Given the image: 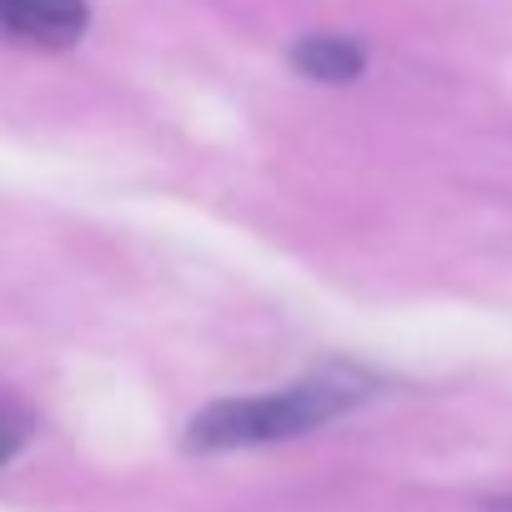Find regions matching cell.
Listing matches in <instances>:
<instances>
[{
    "mask_svg": "<svg viewBox=\"0 0 512 512\" xmlns=\"http://www.w3.org/2000/svg\"><path fill=\"white\" fill-rule=\"evenodd\" d=\"M357 402H367V377L332 367V372H317V377H307L287 392L226 397V402L201 407L186 427V447L191 452H236V447L287 442V437H302L312 427L337 422Z\"/></svg>",
    "mask_w": 512,
    "mask_h": 512,
    "instance_id": "obj_1",
    "label": "cell"
},
{
    "mask_svg": "<svg viewBox=\"0 0 512 512\" xmlns=\"http://www.w3.org/2000/svg\"><path fill=\"white\" fill-rule=\"evenodd\" d=\"M91 26L86 0H0V31L21 46L61 51L76 46Z\"/></svg>",
    "mask_w": 512,
    "mask_h": 512,
    "instance_id": "obj_2",
    "label": "cell"
},
{
    "mask_svg": "<svg viewBox=\"0 0 512 512\" xmlns=\"http://www.w3.org/2000/svg\"><path fill=\"white\" fill-rule=\"evenodd\" d=\"M292 66L307 76V81H327V86H347L367 71V51L352 41V36H337V31H322V36H302L297 51H292Z\"/></svg>",
    "mask_w": 512,
    "mask_h": 512,
    "instance_id": "obj_3",
    "label": "cell"
},
{
    "mask_svg": "<svg viewBox=\"0 0 512 512\" xmlns=\"http://www.w3.org/2000/svg\"><path fill=\"white\" fill-rule=\"evenodd\" d=\"M31 412L21 407V402H11V397H0V467H6L26 442H31Z\"/></svg>",
    "mask_w": 512,
    "mask_h": 512,
    "instance_id": "obj_4",
    "label": "cell"
},
{
    "mask_svg": "<svg viewBox=\"0 0 512 512\" xmlns=\"http://www.w3.org/2000/svg\"><path fill=\"white\" fill-rule=\"evenodd\" d=\"M492 512H512V492H507V497H497V502H492Z\"/></svg>",
    "mask_w": 512,
    "mask_h": 512,
    "instance_id": "obj_5",
    "label": "cell"
}]
</instances>
